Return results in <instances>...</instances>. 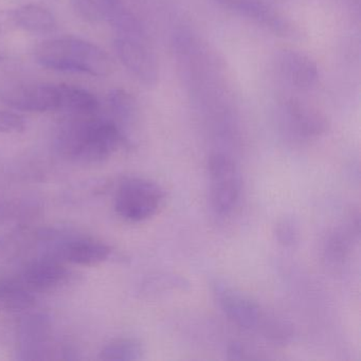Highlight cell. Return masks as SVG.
<instances>
[{
	"label": "cell",
	"mask_w": 361,
	"mask_h": 361,
	"mask_svg": "<svg viewBox=\"0 0 361 361\" xmlns=\"http://www.w3.org/2000/svg\"><path fill=\"white\" fill-rule=\"evenodd\" d=\"M126 137L115 121L81 118L67 122L56 136L59 153L71 161L96 164L107 159Z\"/></svg>",
	"instance_id": "obj_1"
},
{
	"label": "cell",
	"mask_w": 361,
	"mask_h": 361,
	"mask_svg": "<svg viewBox=\"0 0 361 361\" xmlns=\"http://www.w3.org/2000/svg\"><path fill=\"white\" fill-rule=\"evenodd\" d=\"M35 60L45 68L106 77L113 71L109 56L100 47L75 37L44 42L35 50Z\"/></svg>",
	"instance_id": "obj_2"
},
{
	"label": "cell",
	"mask_w": 361,
	"mask_h": 361,
	"mask_svg": "<svg viewBox=\"0 0 361 361\" xmlns=\"http://www.w3.org/2000/svg\"><path fill=\"white\" fill-rule=\"evenodd\" d=\"M51 337L52 324L49 316L42 312L27 314L18 327V359H75L71 348L52 345Z\"/></svg>",
	"instance_id": "obj_3"
},
{
	"label": "cell",
	"mask_w": 361,
	"mask_h": 361,
	"mask_svg": "<svg viewBox=\"0 0 361 361\" xmlns=\"http://www.w3.org/2000/svg\"><path fill=\"white\" fill-rule=\"evenodd\" d=\"M164 198V190L157 183L141 177H128L118 188L115 210L126 221L138 223L154 216Z\"/></svg>",
	"instance_id": "obj_4"
},
{
	"label": "cell",
	"mask_w": 361,
	"mask_h": 361,
	"mask_svg": "<svg viewBox=\"0 0 361 361\" xmlns=\"http://www.w3.org/2000/svg\"><path fill=\"white\" fill-rule=\"evenodd\" d=\"M211 207L217 215L230 214L240 196V176L231 157L214 153L208 162Z\"/></svg>",
	"instance_id": "obj_5"
},
{
	"label": "cell",
	"mask_w": 361,
	"mask_h": 361,
	"mask_svg": "<svg viewBox=\"0 0 361 361\" xmlns=\"http://www.w3.org/2000/svg\"><path fill=\"white\" fill-rule=\"evenodd\" d=\"M0 101L16 111L47 113L60 111L59 85L9 83L0 86Z\"/></svg>",
	"instance_id": "obj_6"
},
{
	"label": "cell",
	"mask_w": 361,
	"mask_h": 361,
	"mask_svg": "<svg viewBox=\"0 0 361 361\" xmlns=\"http://www.w3.org/2000/svg\"><path fill=\"white\" fill-rule=\"evenodd\" d=\"M281 130L297 141L310 140L326 130L325 118L316 109L297 99H284L278 107Z\"/></svg>",
	"instance_id": "obj_7"
},
{
	"label": "cell",
	"mask_w": 361,
	"mask_h": 361,
	"mask_svg": "<svg viewBox=\"0 0 361 361\" xmlns=\"http://www.w3.org/2000/svg\"><path fill=\"white\" fill-rule=\"evenodd\" d=\"M46 238L54 245L43 255H49L62 262H68L75 265L94 266L103 263L111 257V247L94 238L71 236L59 240L58 234L52 232H48Z\"/></svg>",
	"instance_id": "obj_8"
},
{
	"label": "cell",
	"mask_w": 361,
	"mask_h": 361,
	"mask_svg": "<svg viewBox=\"0 0 361 361\" xmlns=\"http://www.w3.org/2000/svg\"><path fill=\"white\" fill-rule=\"evenodd\" d=\"M116 52L123 66L145 86H155L159 78L157 59L147 39L120 37L115 39Z\"/></svg>",
	"instance_id": "obj_9"
},
{
	"label": "cell",
	"mask_w": 361,
	"mask_h": 361,
	"mask_svg": "<svg viewBox=\"0 0 361 361\" xmlns=\"http://www.w3.org/2000/svg\"><path fill=\"white\" fill-rule=\"evenodd\" d=\"M213 293L219 307L234 324L245 329H261L267 316L257 302L221 283L214 285Z\"/></svg>",
	"instance_id": "obj_10"
},
{
	"label": "cell",
	"mask_w": 361,
	"mask_h": 361,
	"mask_svg": "<svg viewBox=\"0 0 361 361\" xmlns=\"http://www.w3.org/2000/svg\"><path fill=\"white\" fill-rule=\"evenodd\" d=\"M33 295L49 293L66 282L68 270L63 262L49 255H41L29 262L16 276Z\"/></svg>",
	"instance_id": "obj_11"
},
{
	"label": "cell",
	"mask_w": 361,
	"mask_h": 361,
	"mask_svg": "<svg viewBox=\"0 0 361 361\" xmlns=\"http://www.w3.org/2000/svg\"><path fill=\"white\" fill-rule=\"evenodd\" d=\"M221 7L246 16L249 20H255L257 24L266 27L276 35L282 37H293L297 33L295 26L279 13L276 9L270 7L263 0H214Z\"/></svg>",
	"instance_id": "obj_12"
},
{
	"label": "cell",
	"mask_w": 361,
	"mask_h": 361,
	"mask_svg": "<svg viewBox=\"0 0 361 361\" xmlns=\"http://www.w3.org/2000/svg\"><path fill=\"white\" fill-rule=\"evenodd\" d=\"M276 68L281 77L293 87L310 90L319 82V69L316 63L302 52L283 50L276 58Z\"/></svg>",
	"instance_id": "obj_13"
},
{
	"label": "cell",
	"mask_w": 361,
	"mask_h": 361,
	"mask_svg": "<svg viewBox=\"0 0 361 361\" xmlns=\"http://www.w3.org/2000/svg\"><path fill=\"white\" fill-rule=\"evenodd\" d=\"M35 304V295L25 288L16 276L0 278V312H25Z\"/></svg>",
	"instance_id": "obj_14"
},
{
	"label": "cell",
	"mask_w": 361,
	"mask_h": 361,
	"mask_svg": "<svg viewBox=\"0 0 361 361\" xmlns=\"http://www.w3.org/2000/svg\"><path fill=\"white\" fill-rule=\"evenodd\" d=\"M12 22L23 30L31 33H50L56 29V22L49 10L37 5L18 8L12 13Z\"/></svg>",
	"instance_id": "obj_15"
},
{
	"label": "cell",
	"mask_w": 361,
	"mask_h": 361,
	"mask_svg": "<svg viewBox=\"0 0 361 361\" xmlns=\"http://www.w3.org/2000/svg\"><path fill=\"white\" fill-rule=\"evenodd\" d=\"M60 92V111H68L75 115L88 117L99 109L96 97L83 88L59 84Z\"/></svg>",
	"instance_id": "obj_16"
},
{
	"label": "cell",
	"mask_w": 361,
	"mask_h": 361,
	"mask_svg": "<svg viewBox=\"0 0 361 361\" xmlns=\"http://www.w3.org/2000/svg\"><path fill=\"white\" fill-rule=\"evenodd\" d=\"M143 348L135 339H117L109 342L99 353V359L107 361H135L142 358Z\"/></svg>",
	"instance_id": "obj_17"
},
{
	"label": "cell",
	"mask_w": 361,
	"mask_h": 361,
	"mask_svg": "<svg viewBox=\"0 0 361 361\" xmlns=\"http://www.w3.org/2000/svg\"><path fill=\"white\" fill-rule=\"evenodd\" d=\"M109 111L115 118L116 123L121 126L130 123L137 111L136 101L130 92L123 90H114L107 97Z\"/></svg>",
	"instance_id": "obj_18"
},
{
	"label": "cell",
	"mask_w": 361,
	"mask_h": 361,
	"mask_svg": "<svg viewBox=\"0 0 361 361\" xmlns=\"http://www.w3.org/2000/svg\"><path fill=\"white\" fill-rule=\"evenodd\" d=\"M26 236L23 233L0 234V270L18 261L26 249Z\"/></svg>",
	"instance_id": "obj_19"
},
{
	"label": "cell",
	"mask_w": 361,
	"mask_h": 361,
	"mask_svg": "<svg viewBox=\"0 0 361 361\" xmlns=\"http://www.w3.org/2000/svg\"><path fill=\"white\" fill-rule=\"evenodd\" d=\"M348 230H336L327 238L325 243L324 255L327 261L331 263L342 262L350 250V240Z\"/></svg>",
	"instance_id": "obj_20"
},
{
	"label": "cell",
	"mask_w": 361,
	"mask_h": 361,
	"mask_svg": "<svg viewBox=\"0 0 361 361\" xmlns=\"http://www.w3.org/2000/svg\"><path fill=\"white\" fill-rule=\"evenodd\" d=\"M71 6L77 16L85 22L96 24L104 18L97 0H71Z\"/></svg>",
	"instance_id": "obj_21"
},
{
	"label": "cell",
	"mask_w": 361,
	"mask_h": 361,
	"mask_svg": "<svg viewBox=\"0 0 361 361\" xmlns=\"http://www.w3.org/2000/svg\"><path fill=\"white\" fill-rule=\"evenodd\" d=\"M26 130V122L23 117L12 111H0V133L20 134Z\"/></svg>",
	"instance_id": "obj_22"
},
{
	"label": "cell",
	"mask_w": 361,
	"mask_h": 361,
	"mask_svg": "<svg viewBox=\"0 0 361 361\" xmlns=\"http://www.w3.org/2000/svg\"><path fill=\"white\" fill-rule=\"evenodd\" d=\"M276 236L278 242L283 246H293L298 240L297 226L290 219H282L276 224Z\"/></svg>",
	"instance_id": "obj_23"
},
{
	"label": "cell",
	"mask_w": 361,
	"mask_h": 361,
	"mask_svg": "<svg viewBox=\"0 0 361 361\" xmlns=\"http://www.w3.org/2000/svg\"><path fill=\"white\" fill-rule=\"evenodd\" d=\"M227 354L228 359H231V360H240V359L246 358L244 348H243L242 344L238 343V342H233L228 346Z\"/></svg>",
	"instance_id": "obj_24"
}]
</instances>
